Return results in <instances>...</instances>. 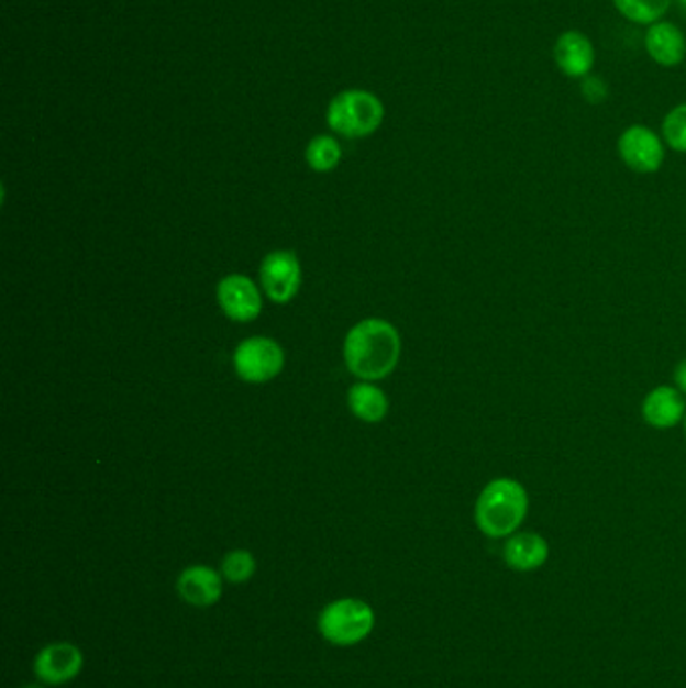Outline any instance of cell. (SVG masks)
I'll list each match as a JSON object with an SVG mask.
<instances>
[{
	"label": "cell",
	"mask_w": 686,
	"mask_h": 688,
	"mask_svg": "<svg viewBox=\"0 0 686 688\" xmlns=\"http://www.w3.org/2000/svg\"><path fill=\"white\" fill-rule=\"evenodd\" d=\"M23 688H45L43 683H29V685H24Z\"/></svg>",
	"instance_id": "22"
},
{
	"label": "cell",
	"mask_w": 686,
	"mask_h": 688,
	"mask_svg": "<svg viewBox=\"0 0 686 688\" xmlns=\"http://www.w3.org/2000/svg\"><path fill=\"white\" fill-rule=\"evenodd\" d=\"M675 0H612L616 11L628 23L651 26L663 21Z\"/></svg>",
	"instance_id": "16"
},
{
	"label": "cell",
	"mask_w": 686,
	"mask_h": 688,
	"mask_svg": "<svg viewBox=\"0 0 686 688\" xmlns=\"http://www.w3.org/2000/svg\"><path fill=\"white\" fill-rule=\"evenodd\" d=\"M580 93L591 106H600L608 99V85L598 75H588L580 81Z\"/></svg>",
	"instance_id": "20"
},
{
	"label": "cell",
	"mask_w": 686,
	"mask_h": 688,
	"mask_svg": "<svg viewBox=\"0 0 686 688\" xmlns=\"http://www.w3.org/2000/svg\"><path fill=\"white\" fill-rule=\"evenodd\" d=\"M685 435H686V415H685Z\"/></svg>",
	"instance_id": "24"
},
{
	"label": "cell",
	"mask_w": 686,
	"mask_h": 688,
	"mask_svg": "<svg viewBox=\"0 0 686 688\" xmlns=\"http://www.w3.org/2000/svg\"><path fill=\"white\" fill-rule=\"evenodd\" d=\"M385 119L383 101L365 89H348L334 97L327 111V123L334 133L355 140L379 130Z\"/></svg>",
	"instance_id": "4"
},
{
	"label": "cell",
	"mask_w": 686,
	"mask_h": 688,
	"mask_svg": "<svg viewBox=\"0 0 686 688\" xmlns=\"http://www.w3.org/2000/svg\"><path fill=\"white\" fill-rule=\"evenodd\" d=\"M676 4H678L683 11H686V0H676Z\"/></svg>",
	"instance_id": "23"
},
{
	"label": "cell",
	"mask_w": 686,
	"mask_h": 688,
	"mask_svg": "<svg viewBox=\"0 0 686 688\" xmlns=\"http://www.w3.org/2000/svg\"><path fill=\"white\" fill-rule=\"evenodd\" d=\"M285 367V353L280 344L268 336H252L234 353L237 377L246 382H268Z\"/></svg>",
	"instance_id": "6"
},
{
	"label": "cell",
	"mask_w": 686,
	"mask_h": 688,
	"mask_svg": "<svg viewBox=\"0 0 686 688\" xmlns=\"http://www.w3.org/2000/svg\"><path fill=\"white\" fill-rule=\"evenodd\" d=\"M686 401L685 395L676 387L661 385L652 389L642 401V419L652 429H673L685 421Z\"/></svg>",
	"instance_id": "13"
},
{
	"label": "cell",
	"mask_w": 686,
	"mask_h": 688,
	"mask_svg": "<svg viewBox=\"0 0 686 688\" xmlns=\"http://www.w3.org/2000/svg\"><path fill=\"white\" fill-rule=\"evenodd\" d=\"M300 280H302V268L295 252L276 249L262 260V288L273 302H278V304L290 302L300 288Z\"/></svg>",
	"instance_id": "8"
},
{
	"label": "cell",
	"mask_w": 686,
	"mask_h": 688,
	"mask_svg": "<svg viewBox=\"0 0 686 688\" xmlns=\"http://www.w3.org/2000/svg\"><path fill=\"white\" fill-rule=\"evenodd\" d=\"M220 572L228 584H246L256 574V558L248 550H232L222 559Z\"/></svg>",
	"instance_id": "18"
},
{
	"label": "cell",
	"mask_w": 686,
	"mask_h": 688,
	"mask_svg": "<svg viewBox=\"0 0 686 688\" xmlns=\"http://www.w3.org/2000/svg\"><path fill=\"white\" fill-rule=\"evenodd\" d=\"M644 51L651 57L652 63H656L663 69L681 67L686 59L685 33L678 24L663 19L659 23L646 26Z\"/></svg>",
	"instance_id": "12"
},
{
	"label": "cell",
	"mask_w": 686,
	"mask_h": 688,
	"mask_svg": "<svg viewBox=\"0 0 686 688\" xmlns=\"http://www.w3.org/2000/svg\"><path fill=\"white\" fill-rule=\"evenodd\" d=\"M401 356V336L391 322L367 319L351 329L344 339V363L363 380L389 377Z\"/></svg>",
	"instance_id": "1"
},
{
	"label": "cell",
	"mask_w": 686,
	"mask_h": 688,
	"mask_svg": "<svg viewBox=\"0 0 686 688\" xmlns=\"http://www.w3.org/2000/svg\"><path fill=\"white\" fill-rule=\"evenodd\" d=\"M550 556V546L544 537L532 532H516L509 535L508 544L504 547V559L509 568L518 572H532L544 566Z\"/></svg>",
	"instance_id": "14"
},
{
	"label": "cell",
	"mask_w": 686,
	"mask_h": 688,
	"mask_svg": "<svg viewBox=\"0 0 686 688\" xmlns=\"http://www.w3.org/2000/svg\"><path fill=\"white\" fill-rule=\"evenodd\" d=\"M377 624L373 606L361 598H339L320 610L317 629L332 646H356L367 641Z\"/></svg>",
	"instance_id": "3"
},
{
	"label": "cell",
	"mask_w": 686,
	"mask_h": 688,
	"mask_svg": "<svg viewBox=\"0 0 686 688\" xmlns=\"http://www.w3.org/2000/svg\"><path fill=\"white\" fill-rule=\"evenodd\" d=\"M528 510L525 487L511 477H497L475 501V523L489 537H509L520 530Z\"/></svg>",
	"instance_id": "2"
},
{
	"label": "cell",
	"mask_w": 686,
	"mask_h": 688,
	"mask_svg": "<svg viewBox=\"0 0 686 688\" xmlns=\"http://www.w3.org/2000/svg\"><path fill=\"white\" fill-rule=\"evenodd\" d=\"M343 157L341 145L331 135H319L308 143L307 162L314 171H331Z\"/></svg>",
	"instance_id": "17"
},
{
	"label": "cell",
	"mask_w": 686,
	"mask_h": 688,
	"mask_svg": "<svg viewBox=\"0 0 686 688\" xmlns=\"http://www.w3.org/2000/svg\"><path fill=\"white\" fill-rule=\"evenodd\" d=\"M218 302L225 317L236 322H250L258 319L262 310V297L258 286L248 276L232 274L218 285Z\"/></svg>",
	"instance_id": "10"
},
{
	"label": "cell",
	"mask_w": 686,
	"mask_h": 688,
	"mask_svg": "<svg viewBox=\"0 0 686 688\" xmlns=\"http://www.w3.org/2000/svg\"><path fill=\"white\" fill-rule=\"evenodd\" d=\"M552 57L556 63L557 71L564 77L582 81L584 77L591 75V69L596 65V48L590 36L572 29L557 36Z\"/></svg>",
	"instance_id": "11"
},
{
	"label": "cell",
	"mask_w": 686,
	"mask_h": 688,
	"mask_svg": "<svg viewBox=\"0 0 686 688\" xmlns=\"http://www.w3.org/2000/svg\"><path fill=\"white\" fill-rule=\"evenodd\" d=\"M675 385L678 391L683 392L686 397V358L681 360L675 368Z\"/></svg>",
	"instance_id": "21"
},
{
	"label": "cell",
	"mask_w": 686,
	"mask_h": 688,
	"mask_svg": "<svg viewBox=\"0 0 686 688\" xmlns=\"http://www.w3.org/2000/svg\"><path fill=\"white\" fill-rule=\"evenodd\" d=\"M84 666V651L75 642L55 641L36 653L33 673L45 687H63L79 677Z\"/></svg>",
	"instance_id": "7"
},
{
	"label": "cell",
	"mask_w": 686,
	"mask_h": 688,
	"mask_svg": "<svg viewBox=\"0 0 686 688\" xmlns=\"http://www.w3.org/2000/svg\"><path fill=\"white\" fill-rule=\"evenodd\" d=\"M348 407L361 421L379 423L389 411V399L379 387L370 382H358L348 391Z\"/></svg>",
	"instance_id": "15"
},
{
	"label": "cell",
	"mask_w": 686,
	"mask_h": 688,
	"mask_svg": "<svg viewBox=\"0 0 686 688\" xmlns=\"http://www.w3.org/2000/svg\"><path fill=\"white\" fill-rule=\"evenodd\" d=\"M224 576L203 564H193L181 570L176 581V592L191 608H212L222 600Z\"/></svg>",
	"instance_id": "9"
},
{
	"label": "cell",
	"mask_w": 686,
	"mask_h": 688,
	"mask_svg": "<svg viewBox=\"0 0 686 688\" xmlns=\"http://www.w3.org/2000/svg\"><path fill=\"white\" fill-rule=\"evenodd\" d=\"M618 155L624 166L634 174H656L666 157V143L663 135L652 131L649 125H630L618 137Z\"/></svg>",
	"instance_id": "5"
},
{
	"label": "cell",
	"mask_w": 686,
	"mask_h": 688,
	"mask_svg": "<svg viewBox=\"0 0 686 688\" xmlns=\"http://www.w3.org/2000/svg\"><path fill=\"white\" fill-rule=\"evenodd\" d=\"M661 135L666 147L678 154H686V103L676 106L664 115Z\"/></svg>",
	"instance_id": "19"
}]
</instances>
